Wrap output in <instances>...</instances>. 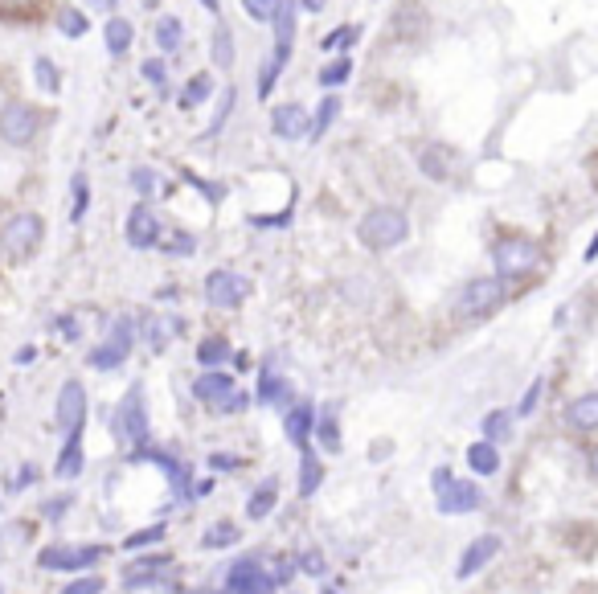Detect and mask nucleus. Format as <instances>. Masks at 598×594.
<instances>
[{"label":"nucleus","instance_id":"2f4dec72","mask_svg":"<svg viewBox=\"0 0 598 594\" xmlns=\"http://www.w3.org/2000/svg\"><path fill=\"white\" fill-rule=\"evenodd\" d=\"M234 541H238V525H234V521H213V525L205 529V537H201L205 549H226V545H234Z\"/></svg>","mask_w":598,"mask_h":594},{"label":"nucleus","instance_id":"8fccbe9b","mask_svg":"<svg viewBox=\"0 0 598 594\" xmlns=\"http://www.w3.org/2000/svg\"><path fill=\"white\" fill-rule=\"evenodd\" d=\"M246 406H250V394H246V390H234V394L218 406V414H238V410H246Z\"/></svg>","mask_w":598,"mask_h":594},{"label":"nucleus","instance_id":"c03bdc74","mask_svg":"<svg viewBox=\"0 0 598 594\" xmlns=\"http://www.w3.org/2000/svg\"><path fill=\"white\" fill-rule=\"evenodd\" d=\"M33 9H37V0H0V17H9V21L33 17Z\"/></svg>","mask_w":598,"mask_h":594},{"label":"nucleus","instance_id":"4be33fe9","mask_svg":"<svg viewBox=\"0 0 598 594\" xmlns=\"http://www.w3.org/2000/svg\"><path fill=\"white\" fill-rule=\"evenodd\" d=\"M320 480H324V463H320V455H316L312 447H299V484H295V492L308 500V496L320 488Z\"/></svg>","mask_w":598,"mask_h":594},{"label":"nucleus","instance_id":"0e129e2a","mask_svg":"<svg viewBox=\"0 0 598 594\" xmlns=\"http://www.w3.org/2000/svg\"><path fill=\"white\" fill-rule=\"evenodd\" d=\"M201 5H205L209 13H218V0H201Z\"/></svg>","mask_w":598,"mask_h":594},{"label":"nucleus","instance_id":"f03ea898","mask_svg":"<svg viewBox=\"0 0 598 594\" xmlns=\"http://www.w3.org/2000/svg\"><path fill=\"white\" fill-rule=\"evenodd\" d=\"M111 431H115V439L123 447H132V455L148 447V402H144L140 386H132L119 398V406L111 414Z\"/></svg>","mask_w":598,"mask_h":594},{"label":"nucleus","instance_id":"1a4fd4ad","mask_svg":"<svg viewBox=\"0 0 598 594\" xmlns=\"http://www.w3.org/2000/svg\"><path fill=\"white\" fill-rule=\"evenodd\" d=\"M246 291H250V283L242 275H234V271H209L205 275V300H209V308L234 312V308H242Z\"/></svg>","mask_w":598,"mask_h":594},{"label":"nucleus","instance_id":"9d476101","mask_svg":"<svg viewBox=\"0 0 598 594\" xmlns=\"http://www.w3.org/2000/svg\"><path fill=\"white\" fill-rule=\"evenodd\" d=\"M54 422H58V427H62L66 435L82 431V422H87V390H82V381H78V377L62 381V390H58V406H54Z\"/></svg>","mask_w":598,"mask_h":594},{"label":"nucleus","instance_id":"a878e982","mask_svg":"<svg viewBox=\"0 0 598 594\" xmlns=\"http://www.w3.org/2000/svg\"><path fill=\"white\" fill-rule=\"evenodd\" d=\"M418 164H422V173L431 177V181H447V177H451V152H447V148H439V144L422 148Z\"/></svg>","mask_w":598,"mask_h":594},{"label":"nucleus","instance_id":"2eb2a0df","mask_svg":"<svg viewBox=\"0 0 598 594\" xmlns=\"http://www.w3.org/2000/svg\"><path fill=\"white\" fill-rule=\"evenodd\" d=\"M500 537L496 533H484V537H476L472 545L463 549V558H459V570H455V578H472V574H480L496 554H500Z\"/></svg>","mask_w":598,"mask_h":594},{"label":"nucleus","instance_id":"338daca9","mask_svg":"<svg viewBox=\"0 0 598 594\" xmlns=\"http://www.w3.org/2000/svg\"><path fill=\"white\" fill-rule=\"evenodd\" d=\"M0 594H5V586H0Z\"/></svg>","mask_w":598,"mask_h":594},{"label":"nucleus","instance_id":"13d9d810","mask_svg":"<svg viewBox=\"0 0 598 594\" xmlns=\"http://www.w3.org/2000/svg\"><path fill=\"white\" fill-rule=\"evenodd\" d=\"M447 480H455V476H451V468H439V472H435V476H431V488H435V492H439V488H443V484H447Z\"/></svg>","mask_w":598,"mask_h":594},{"label":"nucleus","instance_id":"f8f14e48","mask_svg":"<svg viewBox=\"0 0 598 594\" xmlns=\"http://www.w3.org/2000/svg\"><path fill=\"white\" fill-rule=\"evenodd\" d=\"M226 594H275V578H271V570H263L259 558H242L230 566Z\"/></svg>","mask_w":598,"mask_h":594},{"label":"nucleus","instance_id":"7c9ffc66","mask_svg":"<svg viewBox=\"0 0 598 594\" xmlns=\"http://www.w3.org/2000/svg\"><path fill=\"white\" fill-rule=\"evenodd\" d=\"M484 439L488 443H508L512 439V414H504V410H492L488 418H484Z\"/></svg>","mask_w":598,"mask_h":594},{"label":"nucleus","instance_id":"f257e3e1","mask_svg":"<svg viewBox=\"0 0 598 594\" xmlns=\"http://www.w3.org/2000/svg\"><path fill=\"white\" fill-rule=\"evenodd\" d=\"M357 238L365 250L381 254V250H394L410 238V218L402 214L398 205H373L369 214L357 222Z\"/></svg>","mask_w":598,"mask_h":594},{"label":"nucleus","instance_id":"c756f323","mask_svg":"<svg viewBox=\"0 0 598 594\" xmlns=\"http://www.w3.org/2000/svg\"><path fill=\"white\" fill-rule=\"evenodd\" d=\"M336 115H340V95H324V103H320L316 115H312V132H308V140H324V132L336 123Z\"/></svg>","mask_w":598,"mask_h":594},{"label":"nucleus","instance_id":"c9c22d12","mask_svg":"<svg viewBox=\"0 0 598 594\" xmlns=\"http://www.w3.org/2000/svg\"><path fill=\"white\" fill-rule=\"evenodd\" d=\"M127 181H132V189L148 201L152 193H160V177H156V168H148V164H136L132 173H127Z\"/></svg>","mask_w":598,"mask_h":594},{"label":"nucleus","instance_id":"864d4df0","mask_svg":"<svg viewBox=\"0 0 598 594\" xmlns=\"http://www.w3.org/2000/svg\"><path fill=\"white\" fill-rule=\"evenodd\" d=\"M299 570H304V574H324V558H320L316 549H312V554H304V558H299Z\"/></svg>","mask_w":598,"mask_h":594},{"label":"nucleus","instance_id":"393cba45","mask_svg":"<svg viewBox=\"0 0 598 594\" xmlns=\"http://www.w3.org/2000/svg\"><path fill=\"white\" fill-rule=\"evenodd\" d=\"M275 500H279V484H275V480H263L259 488L250 492V500H246V517H250V521H263V517H271Z\"/></svg>","mask_w":598,"mask_h":594},{"label":"nucleus","instance_id":"37998d69","mask_svg":"<svg viewBox=\"0 0 598 594\" xmlns=\"http://www.w3.org/2000/svg\"><path fill=\"white\" fill-rule=\"evenodd\" d=\"M164 250H168V254H181V259H189V254L197 250V238H193V234H185V230H177L173 238L164 242Z\"/></svg>","mask_w":598,"mask_h":594},{"label":"nucleus","instance_id":"3c124183","mask_svg":"<svg viewBox=\"0 0 598 594\" xmlns=\"http://www.w3.org/2000/svg\"><path fill=\"white\" fill-rule=\"evenodd\" d=\"M271 578H275V586L291 582V578H295V562H291V558H275V574H271Z\"/></svg>","mask_w":598,"mask_h":594},{"label":"nucleus","instance_id":"6e6552de","mask_svg":"<svg viewBox=\"0 0 598 594\" xmlns=\"http://www.w3.org/2000/svg\"><path fill=\"white\" fill-rule=\"evenodd\" d=\"M103 558V545H46L37 554V566L46 574H78V570H91Z\"/></svg>","mask_w":598,"mask_h":594},{"label":"nucleus","instance_id":"39448f33","mask_svg":"<svg viewBox=\"0 0 598 594\" xmlns=\"http://www.w3.org/2000/svg\"><path fill=\"white\" fill-rule=\"evenodd\" d=\"M492 263H496V275L508 283V279H525L541 267V246L533 238H500L492 246Z\"/></svg>","mask_w":598,"mask_h":594},{"label":"nucleus","instance_id":"dca6fc26","mask_svg":"<svg viewBox=\"0 0 598 594\" xmlns=\"http://www.w3.org/2000/svg\"><path fill=\"white\" fill-rule=\"evenodd\" d=\"M234 390H238V386H234V377L222 373V369H205V373L193 381V398L205 402V406H213V410H218Z\"/></svg>","mask_w":598,"mask_h":594},{"label":"nucleus","instance_id":"680f3d73","mask_svg":"<svg viewBox=\"0 0 598 594\" xmlns=\"http://www.w3.org/2000/svg\"><path fill=\"white\" fill-rule=\"evenodd\" d=\"M594 259H598V234H594L590 246H586V263H594Z\"/></svg>","mask_w":598,"mask_h":594},{"label":"nucleus","instance_id":"69168bd1","mask_svg":"<svg viewBox=\"0 0 598 594\" xmlns=\"http://www.w3.org/2000/svg\"><path fill=\"white\" fill-rule=\"evenodd\" d=\"M91 5H115V0H91Z\"/></svg>","mask_w":598,"mask_h":594},{"label":"nucleus","instance_id":"5701e85b","mask_svg":"<svg viewBox=\"0 0 598 594\" xmlns=\"http://www.w3.org/2000/svg\"><path fill=\"white\" fill-rule=\"evenodd\" d=\"M103 41H107V54H111V58H123L127 50H132V41H136V29H132V21L111 17V21L103 25Z\"/></svg>","mask_w":598,"mask_h":594},{"label":"nucleus","instance_id":"5fc2aeb1","mask_svg":"<svg viewBox=\"0 0 598 594\" xmlns=\"http://www.w3.org/2000/svg\"><path fill=\"white\" fill-rule=\"evenodd\" d=\"M58 332L66 336V341H78V324H74V316H58Z\"/></svg>","mask_w":598,"mask_h":594},{"label":"nucleus","instance_id":"ddd939ff","mask_svg":"<svg viewBox=\"0 0 598 594\" xmlns=\"http://www.w3.org/2000/svg\"><path fill=\"white\" fill-rule=\"evenodd\" d=\"M435 496H439V513H447V517L476 513V508L484 504V492H480V484H472V480H447Z\"/></svg>","mask_w":598,"mask_h":594},{"label":"nucleus","instance_id":"20e7f679","mask_svg":"<svg viewBox=\"0 0 598 594\" xmlns=\"http://www.w3.org/2000/svg\"><path fill=\"white\" fill-rule=\"evenodd\" d=\"M41 238H46V222H41V214H33V209H21V214H13L0 226V250H5L13 263L33 259Z\"/></svg>","mask_w":598,"mask_h":594},{"label":"nucleus","instance_id":"49530a36","mask_svg":"<svg viewBox=\"0 0 598 594\" xmlns=\"http://www.w3.org/2000/svg\"><path fill=\"white\" fill-rule=\"evenodd\" d=\"M230 107H234V87H226L222 107H218V115H213V123H209V136H218V132H222V123L230 119Z\"/></svg>","mask_w":598,"mask_h":594},{"label":"nucleus","instance_id":"0eeeda50","mask_svg":"<svg viewBox=\"0 0 598 594\" xmlns=\"http://www.w3.org/2000/svg\"><path fill=\"white\" fill-rule=\"evenodd\" d=\"M132 349H136V320H132V316H115V320H111V332H107V341L91 349L87 365L111 373V369H119L127 357H132Z\"/></svg>","mask_w":598,"mask_h":594},{"label":"nucleus","instance_id":"09e8293b","mask_svg":"<svg viewBox=\"0 0 598 594\" xmlns=\"http://www.w3.org/2000/svg\"><path fill=\"white\" fill-rule=\"evenodd\" d=\"M70 504H74V496H54V500H46V508H41V513H46V521H58V517L70 513Z\"/></svg>","mask_w":598,"mask_h":594},{"label":"nucleus","instance_id":"f704fd0d","mask_svg":"<svg viewBox=\"0 0 598 594\" xmlns=\"http://www.w3.org/2000/svg\"><path fill=\"white\" fill-rule=\"evenodd\" d=\"M349 74H353V58H345V54H340L336 62H328L324 70H320V87H345V82H349Z\"/></svg>","mask_w":598,"mask_h":594},{"label":"nucleus","instance_id":"c85d7f7f","mask_svg":"<svg viewBox=\"0 0 598 594\" xmlns=\"http://www.w3.org/2000/svg\"><path fill=\"white\" fill-rule=\"evenodd\" d=\"M230 341H226V336H209V341H201L197 345V361L205 365V369H218L222 361H230Z\"/></svg>","mask_w":598,"mask_h":594},{"label":"nucleus","instance_id":"de8ad7c7","mask_svg":"<svg viewBox=\"0 0 598 594\" xmlns=\"http://www.w3.org/2000/svg\"><path fill=\"white\" fill-rule=\"evenodd\" d=\"M242 9H246L254 21H271V13H275V0H242Z\"/></svg>","mask_w":598,"mask_h":594},{"label":"nucleus","instance_id":"58836bf2","mask_svg":"<svg viewBox=\"0 0 598 594\" xmlns=\"http://www.w3.org/2000/svg\"><path fill=\"white\" fill-rule=\"evenodd\" d=\"M58 29L66 33V37H82L91 29V21H87V13H78V9H62V17H58Z\"/></svg>","mask_w":598,"mask_h":594},{"label":"nucleus","instance_id":"a18cd8bd","mask_svg":"<svg viewBox=\"0 0 598 594\" xmlns=\"http://www.w3.org/2000/svg\"><path fill=\"white\" fill-rule=\"evenodd\" d=\"M541 390H545V381L537 377V381H533V386L525 390V398H521V406H517V414H521V418H529V414L537 410V402H541Z\"/></svg>","mask_w":598,"mask_h":594},{"label":"nucleus","instance_id":"aec40b11","mask_svg":"<svg viewBox=\"0 0 598 594\" xmlns=\"http://www.w3.org/2000/svg\"><path fill=\"white\" fill-rule=\"evenodd\" d=\"M566 427L570 431H598V390L582 394L566 406Z\"/></svg>","mask_w":598,"mask_h":594},{"label":"nucleus","instance_id":"423d86ee","mask_svg":"<svg viewBox=\"0 0 598 594\" xmlns=\"http://www.w3.org/2000/svg\"><path fill=\"white\" fill-rule=\"evenodd\" d=\"M41 123H46L41 107H33L25 99H9L5 107H0V140H5L9 148H29L41 132Z\"/></svg>","mask_w":598,"mask_h":594},{"label":"nucleus","instance_id":"a19ab883","mask_svg":"<svg viewBox=\"0 0 598 594\" xmlns=\"http://www.w3.org/2000/svg\"><path fill=\"white\" fill-rule=\"evenodd\" d=\"M361 37V29L357 25H345V29H332L328 37H324V50H349L353 41Z\"/></svg>","mask_w":598,"mask_h":594},{"label":"nucleus","instance_id":"e2e57ef3","mask_svg":"<svg viewBox=\"0 0 598 594\" xmlns=\"http://www.w3.org/2000/svg\"><path fill=\"white\" fill-rule=\"evenodd\" d=\"M299 5H304L308 13H320V9H324V0H299Z\"/></svg>","mask_w":598,"mask_h":594},{"label":"nucleus","instance_id":"79ce46f5","mask_svg":"<svg viewBox=\"0 0 598 594\" xmlns=\"http://www.w3.org/2000/svg\"><path fill=\"white\" fill-rule=\"evenodd\" d=\"M156 541H164V525H148L132 537H123V549H144V545H156Z\"/></svg>","mask_w":598,"mask_h":594},{"label":"nucleus","instance_id":"6ab92c4d","mask_svg":"<svg viewBox=\"0 0 598 594\" xmlns=\"http://www.w3.org/2000/svg\"><path fill=\"white\" fill-rule=\"evenodd\" d=\"M259 402H263V406L291 410V381H287L283 373H275L271 365L259 373Z\"/></svg>","mask_w":598,"mask_h":594},{"label":"nucleus","instance_id":"7ed1b4c3","mask_svg":"<svg viewBox=\"0 0 598 594\" xmlns=\"http://www.w3.org/2000/svg\"><path fill=\"white\" fill-rule=\"evenodd\" d=\"M504 295H508V287H504L500 275H480V279L459 287L451 312H455V320H480V316H492L504 304Z\"/></svg>","mask_w":598,"mask_h":594},{"label":"nucleus","instance_id":"4468645a","mask_svg":"<svg viewBox=\"0 0 598 594\" xmlns=\"http://www.w3.org/2000/svg\"><path fill=\"white\" fill-rule=\"evenodd\" d=\"M271 132L279 140H304L312 132V115L304 111V103H279L271 107Z\"/></svg>","mask_w":598,"mask_h":594},{"label":"nucleus","instance_id":"ea45409f","mask_svg":"<svg viewBox=\"0 0 598 594\" xmlns=\"http://www.w3.org/2000/svg\"><path fill=\"white\" fill-rule=\"evenodd\" d=\"M58 594H103V578L99 574H82V578L66 582Z\"/></svg>","mask_w":598,"mask_h":594},{"label":"nucleus","instance_id":"473e14b6","mask_svg":"<svg viewBox=\"0 0 598 594\" xmlns=\"http://www.w3.org/2000/svg\"><path fill=\"white\" fill-rule=\"evenodd\" d=\"M213 95V78L209 74H193L185 82V95H181V107H201L205 99Z\"/></svg>","mask_w":598,"mask_h":594},{"label":"nucleus","instance_id":"6e6d98bb","mask_svg":"<svg viewBox=\"0 0 598 594\" xmlns=\"http://www.w3.org/2000/svg\"><path fill=\"white\" fill-rule=\"evenodd\" d=\"M29 484H37V468H33V463H25L21 476H17V488H29Z\"/></svg>","mask_w":598,"mask_h":594},{"label":"nucleus","instance_id":"f3484780","mask_svg":"<svg viewBox=\"0 0 598 594\" xmlns=\"http://www.w3.org/2000/svg\"><path fill=\"white\" fill-rule=\"evenodd\" d=\"M316 406L312 402H295L291 410H287V418H283V435L295 443V447H308V439H312V431H316Z\"/></svg>","mask_w":598,"mask_h":594},{"label":"nucleus","instance_id":"4c0bfd02","mask_svg":"<svg viewBox=\"0 0 598 594\" xmlns=\"http://www.w3.org/2000/svg\"><path fill=\"white\" fill-rule=\"evenodd\" d=\"M70 189H74V209H70V222H82V218H87V205H91V185H87V173H74Z\"/></svg>","mask_w":598,"mask_h":594},{"label":"nucleus","instance_id":"052dcab7","mask_svg":"<svg viewBox=\"0 0 598 594\" xmlns=\"http://www.w3.org/2000/svg\"><path fill=\"white\" fill-rule=\"evenodd\" d=\"M586 472L598 480V447H590V455H586Z\"/></svg>","mask_w":598,"mask_h":594},{"label":"nucleus","instance_id":"bb28decb","mask_svg":"<svg viewBox=\"0 0 598 594\" xmlns=\"http://www.w3.org/2000/svg\"><path fill=\"white\" fill-rule=\"evenodd\" d=\"M181 41H185V25H181V17H160V21H156V46H160L164 54L181 50Z\"/></svg>","mask_w":598,"mask_h":594},{"label":"nucleus","instance_id":"412c9836","mask_svg":"<svg viewBox=\"0 0 598 594\" xmlns=\"http://www.w3.org/2000/svg\"><path fill=\"white\" fill-rule=\"evenodd\" d=\"M181 332V320L177 316H148L144 320V341L152 353H164L168 345H173V336Z\"/></svg>","mask_w":598,"mask_h":594},{"label":"nucleus","instance_id":"603ef678","mask_svg":"<svg viewBox=\"0 0 598 594\" xmlns=\"http://www.w3.org/2000/svg\"><path fill=\"white\" fill-rule=\"evenodd\" d=\"M140 74H144L148 82H156V87H164V62H156V58H152V62H144V66H140Z\"/></svg>","mask_w":598,"mask_h":594},{"label":"nucleus","instance_id":"4d7b16f0","mask_svg":"<svg viewBox=\"0 0 598 594\" xmlns=\"http://www.w3.org/2000/svg\"><path fill=\"white\" fill-rule=\"evenodd\" d=\"M209 468H238V459H234V455H213Z\"/></svg>","mask_w":598,"mask_h":594},{"label":"nucleus","instance_id":"a211bd4d","mask_svg":"<svg viewBox=\"0 0 598 594\" xmlns=\"http://www.w3.org/2000/svg\"><path fill=\"white\" fill-rule=\"evenodd\" d=\"M82 468H87V455H82V431H74V435H66V443L54 459V476L58 480H78Z\"/></svg>","mask_w":598,"mask_h":594},{"label":"nucleus","instance_id":"72a5a7b5","mask_svg":"<svg viewBox=\"0 0 598 594\" xmlns=\"http://www.w3.org/2000/svg\"><path fill=\"white\" fill-rule=\"evenodd\" d=\"M33 78H37V87L46 91V95H58V91H62V74H58V66H54L50 58H37V62H33Z\"/></svg>","mask_w":598,"mask_h":594},{"label":"nucleus","instance_id":"bf43d9fd","mask_svg":"<svg viewBox=\"0 0 598 594\" xmlns=\"http://www.w3.org/2000/svg\"><path fill=\"white\" fill-rule=\"evenodd\" d=\"M33 357H37V349H33V345H25V349H17V357H13V361H17V365H29Z\"/></svg>","mask_w":598,"mask_h":594},{"label":"nucleus","instance_id":"9b49d317","mask_svg":"<svg viewBox=\"0 0 598 594\" xmlns=\"http://www.w3.org/2000/svg\"><path fill=\"white\" fill-rule=\"evenodd\" d=\"M123 238H127V246H132V250L160 246V218H156V209L148 201L132 205V214H127V222H123Z\"/></svg>","mask_w":598,"mask_h":594},{"label":"nucleus","instance_id":"e433bc0d","mask_svg":"<svg viewBox=\"0 0 598 594\" xmlns=\"http://www.w3.org/2000/svg\"><path fill=\"white\" fill-rule=\"evenodd\" d=\"M213 62H218L222 70H230V66H234V37H230V29H226V25L213 29Z\"/></svg>","mask_w":598,"mask_h":594},{"label":"nucleus","instance_id":"cd10ccee","mask_svg":"<svg viewBox=\"0 0 598 594\" xmlns=\"http://www.w3.org/2000/svg\"><path fill=\"white\" fill-rule=\"evenodd\" d=\"M312 435L320 439L324 451H340V427H336V410H332V406H324V410L316 414V431H312Z\"/></svg>","mask_w":598,"mask_h":594},{"label":"nucleus","instance_id":"b1692460","mask_svg":"<svg viewBox=\"0 0 598 594\" xmlns=\"http://www.w3.org/2000/svg\"><path fill=\"white\" fill-rule=\"evenodd\" d=\"M467 468H472L476 476H496L500 472V447L488 443V439L472 443V447H467Z\"/></svg>","mask_w":598,"mask_h":594}]
</instances>
